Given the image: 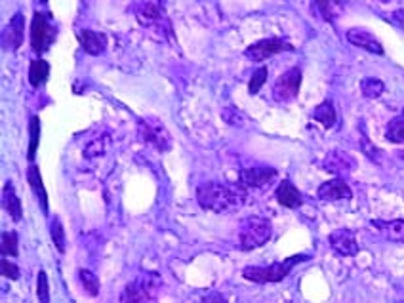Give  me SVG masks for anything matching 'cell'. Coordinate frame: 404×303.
<instances>
[{"mask_svg":"<svg viewBox=\"0 0 404 303\" xmlns=\"http://www.w3.org/2000/svg\"><path fill=\"white\" fill-rule=\"evenodd\" d=\"M196 202L214 214H231L242 208L244 193L225 183L206 182L196 187Z\"/></svg>","mask_w":404,"mask_h":303,"instance_id":"6da1fadb","label":"cell"},{"mask_svg":"<svg viewBox=\"0 0 404 303\" xmlns=\"http://www.w3.org/2000/svg\"><path fill=\"white\" fill-rule=\"evenodd\" d=\"M309 256L301 254V256H292V258L285 259V261H277L271 263L269 267H244L242 269V277L250 282H258V284H267V282H280L285 277L290 275L294 267L298 263L307 261Z\"/></svg>","mask_w":404,"mask_h":303,"instance_id":"7a4b0ae2","label":"cell"},{"mask_svg":"<svg viewBox=\"0 0 404 303\" xmlns=\"http://www.w3.org/2000/svg\"><path fill=\"white\" fill-rule=\"evenodd\" d=\"M273 236V225L267 218L252 216L240 223L239 231V246L240 250L250 252L254 248H260L263 244H267Z\"/></svg>","mask_w":404,"mask_h":303,"instance_id":"3957f363","label":"cell"},{"mask_svg":"<svg viewBox=\"0 0 404 303\" xmlns=\"http://www.w3.org/2000/svg\"><path fill=\"white\" fill-rule=\"evenodd\" d=\"M162 288V281L157 273H142L126 284L120 302H155Z\"/></svg>","mask_w":404,"mask_h":303,"instance_id":"277c9868","label":"cell"},{"mask_svg":"<svg viewBox=\"0 0 404 303\" xmlns=\"http://www.w3.org/2000/svg\"><path fill=\"white\" fill-rule=\"evenodd\" d=\"M137 130H140V137H142L143 141L151 145V147H155L158 153L170 151V147H172V136H170V132L166 130L165 124L158 121V119H155V116L140 119Z\"/></svg>","mask_w":404,"mask_h":303,"instance_id":"5b68a950","label":"cell"},{"mask_svg":"<svg viewBox=\"0 0 404 303\" xmlns=\"http://www.w3.org/2000/svg\"><path fill=\"white\" fill-rule=\"evenodd\" d=\"M56 37V29L50 25V17L42 12H35L31 23V48L35 53L46 52V48L52 44Z\"/></svg>","mask_w":404,"mask_h":303,"instance_id":"8992f818","label":"cell"},{"mask_svg":"<svg viewBox=\"0 0 404 303\" xmlns=\"http://www.w3.org/2000/svg\"><path fill=\"white\" fill-rule=\"evenodd\" d=\"M301 86V71L298 67L288 69L286 73L278 76L277 83L273 84V98L278 103H288L296 99V96L300 94Z\"/></svg>","mask_w":404,"mask_h":303,"instance_id":"52a82bcc","label":"cell"},{"mask_svg":"<svg viewBox=\"0 0 404 303\" xmlns=\"http://www.w3.org/2000/svg\"><path fill=\"white\" fill-rule=\"evenodd\" d=\"M292 50L294 46L290 44V42L283 40V38H263L260 42L248 46L244 55L252 61H265L267 58H271V55H275V53L292 52Z\"/></svg>","mask_w":404,"mask_h":303,"instance_id":"ba28073f","label":"cell"},{"mask_svg":"<svg viewBox=\"0 0 404 303\" xmlns=\"http://www.w3.org/2000/svg\"><path fill=\"white\" fill-rule=\"evenodd\" d=\"M328 243L332 246V250L336 252L337 256H344V258L355 256L359 252L357 236H355V231H351V229L342 227L332 231L328 236Z\"/></svg>","mask_w":404,"mask_h":303,"instance_id":"9c48e42d","label":"cell"},{"mask_svg":"<svg viewBox=\"0 0 404 303\" xmlns=\"http://www.w3.org/2000/svg\"><path fill=\"white\" fill-rule=\"evenodd\" d=\"M322 168L326 172H330V174L337 175V178H347V175L355 172L357 162H355L351 155L336 149V151H330L326 155V159L322 160Z\"/></svg>","mask_w":404,"mask_h":303,"instance_id":"30bf717a","label":"cell"},{"mask_svg":"<svg viewBox=\"0 0 404 303\" xmlns=\"http://www.w3.org/2000/svg\"><path fill=\"white\" fill-rule=\"evenodd\" d=\"M277 178V170L271 166L246 168L240 172V183L250 189H263Z\"/></svg>","mask_w":404,"mask_h":303,"instance_id":"8fae6325","label":"cell"},{"mask_svg":"<svg viewBox=\"0 0 404 303\" xmlns=\"http://www.w3.org/2000/svg\"><path fill=\"white\" fill-rule=\"evenodd\" d=\"M347 40L353 46H357L360 50H367L376 55H383V46L378 38L367 29H349L347 31Z\"/></svg>","mask_w":404,"mask_h":303,"instance_id":"7c38bea8","label":"cell"},{"mask_svg":"<svg viewBox=\"0 0 404 303\" xmlns=\"http://www.w3.org/2000/svg\"><path fill=\"white\" fill-rule=\"evenodd\" d=\"M317 195L321 200H349V198H353V191L342 178H337V180L322 183Z\"/></svg>","mask_w":404,"mask_h":303,"instance_id":"4fadbf2b","label":"cell"},{"mask_svg":"<svg viewBox=\"0 0 404 303\" xmlns=\"http://www.w3.org/2000/svg\"><path fill=\"white\" fill-rule=\"evenodd\" d=\"M76 38L83 46V50L90 55H99L105 52V46H107V38L101 33L90 29H81L76 31Z\"/></svg>","mask_w":404,"mask_h":303,"instance_id":"5bb4252c","label":"cell"},{"mask_svg":"<svg viewBox=\"0 0 404 303\" xmlns=\"http://www.w3.org/2000/svg\"><path fill=\"white\" fill-rule=\"evenodd\" d=\"M275 198L278 200V205L285 206V208H290V210H296L303 205V198H301V193L298 191V187L294 185L292 182H285L280 183L275 191Z\"/></svg>","mask_w":404,"mask_h":303,"instance_id":"9a60e30c","label":"cell"},{"mask_svg":"<svg viewBox=\"0 0 404 303\" xmlns=\"http://www.w3.org/2000/svg\"><path fill=\"white\" fill-rule=\"evenodd\" d=\"M23 31H25V21H23L22 12H15L14 17L8 23L4 31V46L10 50H17L23 44Z\"/></svg>","mask_w":404,"mask_h":303,"instance_id":"2e32d148","label":"cell"},{"mask_svg":"<svg viewBox=\"0 0 404 303\" xmlns=\"http://www.w3.org/2000/svg\"><path fill=\"white\" fill-rule=\"evenodd\" d=\"M2 206H4V210L10 214V218L14 221H22L23 218V206L19 197L15 195V189L12 182L4 183V187H2Z\"/></svg>","mask_w":404,"mask_h":303,"instance_id":"e0dca14e","label":"cell"},{"mask_svg":"<svg viewBox=\"0 0 404 303\" xmlns=\"http://www.w3.org/2000/svg\"><path fill=\"white\" fill-rule=\"evenodd\" d=\"M311 8H313L314 14L319 15L321 19H324V21H334L337 15L342 14V10H344L339 0H313Z\"/></svg>","mask_w":404,"mask_h":303,"instance_id":"ac0fdd59","label":"cell"},{"mask_svg":"<svg viewBox=\"0 0 404 303\" xmlns=\"http://www.w3.org/2000/svg\"><path fill=\"white\" fill-rule=\"evenodd\" d=\"M27 182H29L31 189L37 195L38 205L42 208V212H48V195H46L44 185H42V175H40V170H38L35 164H31L29 170H27Z\"/></svg>","mask_w":404,"mask_h":303,"instance_id":"d6986e66","label":"cell"},{"mask_svg":"<svg viewBox=\"0 0 404 303\" xmlns=\"http://www.w3.org/2000/svg\"><path fill=\"white\" fill-rule=\"evenodd\" d=\"M372 225L378 227L380 233L391 239V241H398L404 243V220H393V221H372Z\"/></svg>","mask_w":404,"mask_h":303,"instance_id":"ffe728a7","label":"cell"},{"mask_svg":"<svg viewBox=\"0 0 404 303\" xmlns=\"http://www.w3.org/2000/svg\"><path fill=\"white\" fill-rule=\"evenodd\" d=\"M50 76V65L44 60H33L29 67V83L33 88H38L48 80Z\"/></svg>","mask_w":404,"mask_h":303,"instance_id":"44dd1931","label":"cell"},{"mask_svg":"<svg viewBox=\"0 0 404 303\" xmlns=\"http://www.w3.org/2000/svg\"><path fill=\"white\" fill-rule=\"evenodd\" d=\"M314 121L321 122L324 128H332L336 124V109H334V103L332 101H322L321 105L314 107V111L311 113Z\"/></svg>","mask_w":404,"mask_h":303,"instance_id":"7402d4cb","label":"cell"},{"mask_svg":"<svg viewBox=\"0 0 404 303\" xmlns=\"http://www.w3.org/2000/svg\"><path fill=\"white\" fill-rule=\"evenodd\" d=\"M360 92H362V96H364V98L376 99V98H380L383 92H385V84H383L380 78L367 76V78H362V80H360Z\"/></svg>","mask_w":404,"mask_h":303,"instance_id":"603a6c76","label":"cell"},{"mask_svg":"<svg viewBox=\"0 0 404 303\" xmlns=\"http://www.w3.org/2000/svg\"><path fill=\"white\" fill-rule=\"evenodd\" d=\"M160 17H162V12L158 4H153V2H147L143 4L142 10H137V21L142 25H153V23L160 21Z\"/></svg>","mask_w":404,"mask_h":303,"instance_id":"cb8c5ba5","label":"cell"},{"mask_svg":"<svg viewBox=\"0 0 404 303\" xmlns=\"http://www.w3.org/2000/svg\"><path fill=\"white\" fill-rule=\"evenodd\" d=\"M19 241H17V233L15 231H4L2 233V241H0V250H2V256H12L15 258L19 254Z\"/></svg>","mask_w":404,"mask_h":303,"instance_id":"d4e9b609","label":"cell"},{"mask_svg":"<svg viewBox=\"0 0 404 303\" xmlns=\"http://www.w3.org/2000/svg\"><path fill=\"white\" fill-rule=\"evenodd\" d=\"M385 137H387V141H391V144H404V114L395 116L389 122Z\"/></svg>","mask_w":404,"mask_h":303,"instance_id":"484cf974","label":"cell"},{"mask_svg":"<svg viewBox=\"0 0 404 303\" xmlns=\"http://www.w3.org/2000/svg\"><path fill=\"white\" fill-rule=\"evenodd\" d=\"M78 281L83 284V288L90 294L92 297L99 294V279L98 275H94L88 269H78Z\"/></svg>","mask_w":404,"mask_h":303,"instance_id":"4316f807","label":"cell"},{"mask_svg":"<svg viewBox=\"0 0 404 303\" xmlns=\"http://www.w3.org/2000/svg\"><path fill=\"white\" fill-rule=\"evenodd\" d=\"M29 136H31V141H29V153H27V160L33 162L38 149V139H40V121H38V116H31Z\"/></svg>","mask_w":404,"mask_h":303,"instance_id":"83f0119b","label":"cell"},{"mask_svg":"<svg viewBox=\"0 0 404 303\" xmlns=\"http://www.w3.org/2000/svg\"><path fill=\"white\" fill-rule=\"evenodd\" d=\"M50 235H52L53 246L58 248L60 254L65 252V229L61 225L60 218H53L52 220V229H50Z\"/></svg>","mask_w":404,"mask_h":303,"instance_id":"f1b7e54d","label":"cell"},{"mask_svg":"<svg viewBox=\"0 0 404 303\" xmlns=\"http://www.w3.org/2000/svg\"><path fill=\"white\" fill-rule=\"evenodd\" d=\"M0 273H2V277L10 279V281H17L19 275H22L19 273V267L12 263L10 259H6V256H2V259H0Z\"/></svg>","mask_w":404,"mask_h":303,"instance_id":"f546056e","label":"cell"},{"mask_svg":"<svg viewBox=\"0 0 404 303\" xmlns=\"http://www.w3.org/2000/svg\"><path fill=\"white\" fill-rule=\"evenodd\" d=\"M265 80H267V67H260L254 73V76H252L250 84H248V90H250V94L254 96V94H258V92L262 90V86L265 84Z\"/></svg>","mask_w":404,"mask_h":303,"instance_id":"4dcf8cb0","label":"cell"},{"mask_svg":"<svg viewBox=\"0 0 404 303\" xmlns=\"http://www.w3.org/2000/svg\"><path fill=\"white\" fill-rule=\"evenodd\" d=\"M37 294L40 302H50V288H48V275L44 271L38 273V282H37Z\"/></svg>","mask_w":404,"mask_h":303,"instance_id":"1f68e13d","label":"cell"},{"mask_svg":"<svg viewBox=\"0 0 404 303\" xmlns=\"http://www.w3.org/2000/svg\"><path fill=\"white\" fill-rule=\"evenodd\" d=\"M360 149L364 151V155H367L368 159L372 160V162H382V151L378 149V147H374V145L370 144L367 139V136H362V144H360Z\"/></svg>","mask_w":404,"mask_h":303,"instance_id":"d6a6232c","label":"cell"},{"mask_svg":"<svg viewBox=\"0 0 404 303\" xmlns=\"http://www.w3.org/2000/svg\"><path fill=\"white\" fill-rule=\"evenodd\" d=\"M391 23H395L397 27L404 29V10H395L393 14H391Z\"/></svg>","mask_w":404,"mask_h":303,"instance_id":"836d02e7","label":"cell"},{"mask_svg":"<svg viewBox=\"0 0 404 303\" xmlns=\"http://www.w3.org/2000/svg\"><path fill=\"white\" fill-rule=\"evenodd\" d=\"M398 157H401V159L404 160V151H403V153H398Z\"/></svg>","mask_w":404,"mask_h":303,"instance_id":"e575fe53","label":"cell"},{"mask_svg":"<svg viewBox=\"0 0 404 303\" xmlns=\"http://www.w3.org/2000/svg\"><path fill=\"white\" fill-rule=\"evenodd\" d=\"M38 2H42V4H46V2H48V0H38Z\"/></svg>","mask_w":404,"mask_h":303,"instance_id":"d590c367","label":"cell"},{"mask_svg":"<svg viewBox=\"0 0 404 303\" xmlns=\"http://www.w3.org/2000/svg\"><path fill=\"white\" fill-rule=\"evenodd\" d=\"M380 2H389V0H380Z\"/></svg>","mask_w":404,"mask_h":303,"instance_id":"8d00e7d4","label":"cell"},{"mask_svg":"<svg viewBox=\"0 0 404 303\" xmlns=\"http://www.w3.org/2000/svg\"><path fill=\"white\" fill-rule=\"evenodd\" d=\"M403 114H404V109H403Z\"/></svg>","mask_w":404,"mask_h":303,"instance_id":"74e56055","label":"cell"}]
</instances>
